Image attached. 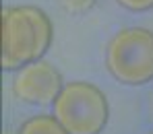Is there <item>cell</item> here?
I'll return each mask as SVG.
<instances>
[{
  "instance_id": "cell-6",
  "label": "cell",
  "mask_w": 153,
  "mask_h": 134,
  "mask_svg": "<svg viewBox=\"0 0 153 134\" xmlns=\"http://www.w3.org/2000/svg\"><path fill=\"white\" fill-rule=\"evenodd\" d=\"M62 8L71 15H85L87 10L93 8L95 0H60Z\"/></svg>"
},
{
  "instance_id": "cell-8",
  "label": "cell",
  "mask_w": 153,
  "mask_h": 134,
  "mask_svg": "<svg viewBox=\"0 0 153 134\" xmlns=\"http://www.w3.org/2000/svg\"><path fill=\"white\" fill-rule=\"evenodd\" d=\"M149 134H153V132H149Z\"/></svg>"
},
{
  "instance_id": "cell-3",
  "label": "cell",
  "mask_w": 153,
  "mask_h": 134,
  "mask_svg": "<svg viewBox=\"0 0 153 134\" xmlns=\"http://www.w3.org/2000/svg\"><path fill=\"white\" fill-rule=\"evenodd\" d=\"M54 116L68 134H100L110 120V105L95 85L75 80L54 99Z\"/></svg>"
},
{
  "instance_id": "cell-5",
  "label": "cell",
  "mask_w": 153,
  "mask_h": 134,
  "mask_svg": "<svg viewBox=\"0 0 153 134\" xmlns=\"http://www.w3.org/2000/svg\"><path fill=\"white\" fill-rule=\"evenodd\" d=\"M19 134H68L56 116H35L21 126Z\"/></svg>"
},
{
  "instance_id": "cell-4",
  "label": "cell",
  "mask_w": 153,
  "mask_h": 134,
  "mask_svg": "<svg viewBox=\"0 0 153 134\" xmlns=\"http://www.w3.org/2000/svg\"><path fill=\"white\" fill-rule=\"evenodd\" d=\"M13 91L21 101L33 105L54 103V99L62 91V77L52 64L37 60L19 70L13 80Z\"/></svg>"
},
{
  "instance_id": "cell-1",
  "label": "cell",
  "mask_w": 153,
  "mask_h": 134,
  "mask_svg": "<svg viewBox=\"0 0 153 134\" xmlns=\"http://www.w3.org/2000/svg\"><path fill=\"white\" fill-rule=\"evenodd\" d=\"M52 21L37 6L2 10V68L15 70L42 60L52 43Z\"/></svg>"
},
{
  "instance_id": "cell-7",
  "label": "cell",
  "mask_w": 153,
  "mask_h": 134,
  "mask_svg": "<svg viewBox=\"0 0 153 134\" xmlns=\"http://www.w3.org/2000/svg\"><path fill=\"white\" fill-rule=\"evenodd\" d=\"M116 2L132 13H145L153 8V0H116Z\"/></svg>"
},
{
  "instance_id": "cell-2",
  "label": "cell",
  "mask_w": 153,
  "mask_h": 134,
  "mask_svg": "<svg viewBox=\"0 0 153 134\" xmlns=\"http://www.w3.org/2000/svg\"><path fill=\"white\" fill-rule=\"evenodd\" d=\"M105 68L118 82L130 87L153 80V31L145 27L118 31L108 43Z\"/></svg>"
}]
</instances>
